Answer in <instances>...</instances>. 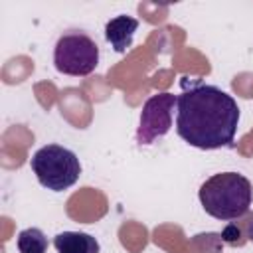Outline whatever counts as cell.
Returning <instances> with one entry per match:
<instances>
[{
  "mask_svg": "<svg viewBox=\"0 0 253 253\" xmlns=\"http://www.w3.org/2000/svg\"><path fill=\"white\" fill-rule=\"evenodd\" d=\"M30 166L38 182L51 192H63L71 188L81 174V164L75 152L59 144L42 146L32 156Z\"/></svg>",
  "mask_w": 253,
  "mask_h": 253,
  "instance_id": "3957f363",
  "label": "cell"
},
{
  "mask_svg": "<svg viewBox=\"0 0 253 253\" xmlns=\"http://www.w3.org/2000/svg\"><path fill=\"white\" fill-rule=\"evenodd\" d=\"M176 111V132L190 146L202 150L231 146L239 123V107L219 87L206 83L184 85Z\"/></svg>",
  "mask_w": 253,
  "mask_h": 253,
  "instance_id": "6da1fadb",
  "label": "cell"
},
{
  "mask_svg": "<svg viewBox=\"0 0 253 253\" xmlns=\"http://www.w3.org/2000/svg\"><path fill=\"white\" fill-rule=\"evenodd\" d=\"M138 28V20L130 16H117L105 26V40L113 45L115 51L125 53L132 45L134 32Z\"/></svg>",
  "mask_w": 253,
  "mask_h": 253,
  "instance_id": "8992f818",
  "label": "cell"
},
{
  "mask_svg": "<svg viewBox=\"0 0 253 253\" xmlns=\"http://www.w3.org/2000/svg\"><path fill=\"white\" fill-rule=\"evenodd\" d=\"M178 105V97L172 93H156L146 99L140 111V123L136 128V142L152 144L172 128V115Z\"/></svg>",
  "mask_w": 253,
  "mask_h": 253,
  "instance_id": "5b68a950",
  "label": "cell"
},
{
  "mask_svg": "<svg viewBox=\"0 0 253 253\" xmlns=\"http://www.w3.org/2000/svg\"><path fill=\"white\" fill-rule=\"evenodd\" d=\"M57 253H99V241L83 231H63L53 237Z\"/></svg>",
  "mask_w": 253,
  "mask_h": 253,
  "instance_id": "52a82bcc",
  "label": "cell"
},
{
  "mask_svg": "<svg viewBox=\"0 0 253 253\" xmlns=\"http://www.w3.org/2000/svg\"><path fill=\"white\" fill-rule=\"evenodd\" d=\"M247 237L253 241V215H251L249 221H247Z\"/></svg>",
  "mask_w": 253,
  "mask_h": 253,
  "instance_id": "9c48e42d",
  "label": "cell"
},
{
  "mask_svg": "<svg viewBox=\"0 0 253 253\" xmlns=\"http://www.w3.org/2000/svg\"><path fill=\"white\" fill-rule=\"evenodd\" d=\"M200 204L215 219L227 221L245 215L253 202L251 182L237 172H219L200 186Z\"/></svg>",
  "mask_w": 253,
  "mask_h": 253,
  "instance_id": "7a4b0ae2",
  "label": "cell"
},
{
  "mask_svg": "<svg viewBox=\"0 0 253 253\" xmlns=\"http://www.w3.org/2000/svg\"><path fill=\"white\" fill-rule=\"evenodd\" d=\"M18 251L20 253H45L47 237L38 227H28L18 235Z\"/></svg>",
  "mask_w": 253,
  "mask_h": 253,
  "instance_id": "ba28073f",
  "label": "cell"
},
{
  "mask_svg": "<svg viewBox=\"0 0 253 253\" xmlns=\"http://www.w3.org/2000/svg\"><path fill=\"white\" fill-rule=\"evenodd\" d=\"M55 69L63 75L85 77L99 65V45L85 32H67L59 36L53 49Z\"/></svg>",
  "mask_w": 253,
  "mask_h": 253,
  "instance_id": "277c9868",
  "label": "cell"
}]
</instances>
